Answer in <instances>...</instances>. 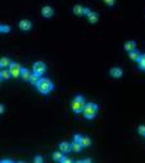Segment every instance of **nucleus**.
I'll use <instances>...</instances> for the list:
<instances>
[{
  "label": "nucleus",
  "mask_w": 145,
  "mask_h": 163,
  "mask_svg": "<svg viewBox=\"0 0 145 163\" xmlns=\"http://www.w3.org/2000/svg\"><path fill=\"white\" fill-rule=\"evenodd\" d=\"M12 77V73L9 70H6V68H1V71H0V79L1 80H9Z\"/></svg>",
  "instance_id": "9d476101"
},
{
  "label": "nucleus",
  "mask_w": 145,
  "mask_h": 163,
  "mask_svg": "<svg viewBox=\"0 0 145 163\" xmlns=\"http://www.w3.org/2000/svg\"><path fill=\"white\" fill-rule=\"evenodd\" d=\"M71 146H72V150L75 152V153H80V152H81V149L83 148L80 141H73V143H71Z\"/></svg>",
  "instance_id": "dca6fc26"
},
{
  "label": "nucleus",
  "mask_w": 145,
  "mask_h": 163,
  "mask_svg": "<svg viewBox=\"0 0 145 163\" xmlns=\"http://www.w3.org/2000/svg\"><path fill=\"white\" fill-rule=\"evenodd\" d=\"M98 104L95 103H86L85 107H83V110H82V115L86 119H92L95 118V116L98 115Z\"/></svg>",
  "instance_id": "f257e3e1"
},
{
  "label": "nucleus",
  "mask_w": 145,
  "mask_h": 163,
  "mask_svg": "<svg viewBox=\"0 0 145 163\" xmlns=\"http://www.w3.org/2000/svg\"><path fill=\"white\" fill-rule=\"evenodd\" d=\"M140 55H141V54L139 53V50H137V49L128 51V57H130V59H131V60L137 62V60H139V58H140Z\"/></svg>",
  "instance_id": "ddd939ff"
},
{
  "label": "nucleus",
  "mask_w": 145,
  "mask_h": 163,
  "mask_svg": "<svg viewBox=\"0 0 145 163\" xmlns=\"http://www.w3.org/2000/svg\"><path fill=\"white\" fill-rule=\"evenodd\" d=\"M34 72L40 74V76H43V74L46 72V64L44 63V62H35L34 63Z\"/></svg>",
  "instance_id": "39448f33"
},
{
  "label": "nucleus",
  "mask_w": 145,
  "mask_h": 163,
  "mask_svg": "<svg viewBox=\"0 0 145 163\" xmlns=\"http://www.w3.org/2000/svg\"><path fill=\"white\" fill-rule=\"evenodd\" d=\"M41 14H43V17H45V18H50V17H53V14H54V9L51 8L50 5H45V6H43V9H41Z\"/></svg>",
  "instance_id": "423d86ee"
},
{
  "label": "nucleus",
  "mask_w": 145,
  "mask_h": 163,
  "mask_svg": "<svg viewBox=\"0 0 145 163\" xmlns=\"http://www.w3.org/2000/svg\"><path fill=\"white\" fill-rule=\"evenodd\" d=\"M137 64H139V68L140 70L145 71V54H141L139 60H137Z\"/></svg>",
  "instance_id": "412c9836"
},
{
  "label": "nucleus",
  "mask_w": 145,
  "mask_h": 163,
  "mask_svg": "<svg viewBox=\"0 0 145 163\" xmlns=\"http://www.w3.org/2000/svg\"><path fill=\"white\" fill-rule=\"evenodd\" d=\"M144 136H145V135H144Z\"/></svg>",
  "instance_id": "7c9ffc66"
},
{
  "label": "nucleus",
  "mask_w": 145,
  "mask_h": 163,
  "mask_svg": "<svg viewBox=\"0 0 145 163\" xmlns=\"http://www.w3.org/2000/svg\"><path fill=\"white\" fill-rule=\"evenodd\" d=\"M109 74L112 77H114V79H120V77H122V74H123V71H122L121 67H112L111 71H109Z\"/></svg>",
  "instance_id": "0eeeda50"
},
{
  "label": "nucleus",
  "mask_w": 145,
  "mask_h": 163,
  "mask_svg": "<svg viewBox=\"0 0 145 163\" xmlns=\"http://www.w3.org/2000/svg\"><path fill=\"white\" fill-rule=\"evenodd\" d=\"M80 143H81V145L83 148H88V146L91 145V139H90L89 136H82L81 140H80Z\"/></svg>",
  "instance_id": "a211bd4d"
},
{
  "label": "nucleus",
  "mask_w": 145,
  "mask_h": 163,
  "mask_svg": "<svg viewBox=\"0 0 145 163\" xmlns=\"http://www.w3.org/2000/svg\"><path fill=\"white\" fill-rule=\"evenodd\" d=\"M11 63H12V60H11V58H8V57H3L1 59H0V67L1 68L9 67L11 66Z\"/></svg>",
  "instance_id": "2eb2a0df"
},
{
  "label": "nucleus",
  "mask_w": 145,
  "mask_h": 163,
  "mask_svg": "<svg viewBox=\"0 0 145 163\" xmlns=\"http://www.w3.org/2000/svg\"><path fill=\"white\" fill-rule=\"evenodd\" d=\"M85 98L82 95H76L71 102V108L75 113H82L83 107H85Z\"/></svg>",
  "instance_id": "f03ea898"
},
{
  "label": "nucleus",
  "mask_w": 145,
  "mask_h": 163,
  "mask_svg": "<svg viewBox=\"0 0 145 163\" xmlns=\"http://www.w3.org/2000/svg\"><path fill=\"white\" fill-rule=\"evenodd\" d=\"M4 112H5V107L3 105V104H0V113H1V115H3V113H4Z\"/></svg>",
  "instance_id": "c85d7f7f"
},
{
  "label": "nucleus",
  "mask_w": 145,
  "mask_h": 163,
  "mask_svg": "<svg viewBox=\"0 0 145 163\" xmlns=\"http://www.w3.org/2000/svg\"><path fill=\"white\" fill-rule=\"evenodd\" d=\"M36 87L41 94H45V95H46V94H49L50 91L54 89V85L49 79H41L39 81V84L36 85Z\"/></svg>",
  "instance_id": "7ed1b4c3"
},
{
  "label": "nucleus",
  "mask_w": 145,
  "mask_h": 163,
  "mask_svg": "<svg viewBox=\"0 0 145 163\" xmlns=\"http://www.w3.org/2000/svg\"><path fill=\"white\" fill-rule=\"evenodd\" d=\"M64 157V153L63 152H54L53 153V159L54 161H57V162H62V159Z\"/></svg>",
  "instance_id": "aec40b11"
},
{
  "label": "nucleus",
  "mask_w": 145,
  "mask_h": 163,
  "mask_svg": "<svg viewBox=\"0 0 145 163\" xmlns=\"http://www.w3.org/2000/svg\"><path fill=\"white\" fill-rule=\"evenodd\" d=\"M31 76H32V72L30 70H27V68H22V73H21V77L25 81H30L31 79Z\"/></svg>",
  "instance_id": "9b49d317"
},
{
  "label": "nucleus",
  "mask_w": 145,
  "mask_h": 163,
  "mask_svg": "<svg viewBox=\"0 0 145 163\" xmlns=\"http://www.w3.org/2000/svg\"><path fill=\"white\" fill-rule=\"evenodd\" d=\"M90 12H91V11H90V9L89 8H83V14H86V15H89V13Z\"/></svg>",
  "instance_id": "cd10ccee"
},
{
  "label": "nucleus",
  "mask_w": 145,
  "mask_h": 163,
  "mask_svg": "<svg viewBox=\"0 0 145 163\" xmlns=\"http://www.w3.org/2000/svg\"><path fill=\"white\" fill-rule=\"evenodd\" d=\"M83 8H85V6H82L80 4H76L75 6H73V13H75L76 15H82L83 14Z\"/></svg>",
  "instance_id": "6ab92c4d"
},
{
  "label": "nucleus",
  "mask_w": 145,
  "mask_h": 163,
  "mask_svg": "<svg viewBox=\"0 0 145 163\" xmlns=\"http://www.w3.org/2000/svg\"><path fill=\"white\" fill-rule=\"evenodd\" d=\"M88 19H89L90 23H96V22H98V19H99V14L91 11L89 13V15H88Z\"/></svg>",
  "instance_id": "4468645a"
},
{
  "label": "nucleus",
  "mask_w": 145,
  "mask_h": 163,
  "mask_svg": "<svg viewBox=\"0 0 145 163\" xmlns=\"http://www.w3.org/2000/svg\"><path fill=\"white\" fill-rule=\"evenodd\" d=\"M104 3L107 5H109V6H112V5L116 4V0H104Z\"/></svg>",
  "instance_id": "393cba45"
},
{
  "label": "nucleus",
  "mask_w": 145,
  "mask_h": 163,
  "mask_svg": "<svg viewBox=\"0 0 145 163\" xmlns=\"http://www.w3.org/2000/svg\"><path fill=\"white\" fill-rule=\"evenodd\" d=\"M59 150L63 152V153H68L72 150V146H71V143H67V141H62L59 144Z\"/></svg>",
  "instance_id": "1a4fd4ad"
},
{
  "label": "nucleus",
  "mask_w": 145,
  "mask_h": 163,
  "mask_svg": "<svg viewBox=\"0 0 145 163\" xmlns=\"http://www.w3.org/2000/svg\"><path fill=\"white\" fill-rule=\"evenodd\" d=\"M22 68L23 67H22L19 63H17V62H12L11 66H9V71H11L13 77H19L21 73H22Z\"/></svg>",
  "instance_id": "20e7f679"
},
{
  "label": "nucleus",
  "mask_w": 145,
  "mask_h": 163,
  "mask_svg": "<svg viewBox=\"0 0 145 163\" xmlns=\"http://www.w3.org/2000/svg\"><path fill=\"white\" fill-rule=\"evenodd\" d=\"M18 26L22 31H30L32 28V23H31V21H28V19H22V21H19Z\"/></svg>",
  "instance_id": "6e6552de"
},
{
  "label": "nucleus",
  "mask_w": 145,
  "mask_h": 163,
  "mask_svg": "<svg viewBox=\"0 0 145 163\" xmlns=\"http://www.w3.org/2000/svg\"><path fill=\"white\" fill-rule=\"evenodd\" d=\"M137 132L144 136L145 135V125H140L139 127H137Z\"/></svg>",
  "instance_id": "5701e85b"
},
{
  "label": "nucleus",
  "mask_w": 145,
  "mask_h": 163,
  "mask_svg": "<svg viewBox=\"0 0 145 163\" xmlns=\"http://www.w3.org/2000/svg\"><path fill=\"white\" fill-rule=\"evenodd\" d=\"M81 138H82L81 135H78V133H76V135L73 136V141H80V140H81Z\"/></svg>",
  "instance_id": "bb28decb"
},
{
  "label": "nucleus",
  "mask_w": 145,
  "mask_h": 163,
  "mask_svg": "<svg viewBox=\"0 0 145 163\" xmlns=\"http://www.w3.org/2000/svg\"><path fill=\"white\" fill-rule=\"evenodd\" d=\"M1 163H13V162L9 161V159H1Z\"/></svg>",
  "instance_id": "c756f323"
},
{
  "label": "nucleus",
  "mask_w": 145,
  "mask_h": 163,
  "mask_svg": "<svg viewBox=\"0 0 145 163\" xmlns=\"http://www.w3.org/2000/svg\"><path fill=\"white\" fill-rule=\"evenodd\" d=\"M11 31V26H8V25H0V32L1 34H8V32Z\"/></svg>",
  "instance_id": "4be33fe9"
},
{
  "label": "nucleus",
  "mask_w": 145,
  "mask_h": 163,
  "mask_svg": "<svg viewBox=\"0 0 145 163\" xmlns=\"http://www.w3.org/2000/svg\"><path fill=\"white\" fill-rule=\"evenodd\" d=\"M34 162L35 163H43L44 159H43V157H40V155H36V157L34 158Z\"/></svg>",
  "instance_id": "b1692460"
},
{
  "label": "nucleus",
  "mask_w": 145,
  "mask_h": 163,
  "mask_svg": "<svg viewBox=\"0 0 145 163\" xmlns=\"http://www.w3.org/2000/svg\"><path fill=\"white\" fill-rule=\"evenodd\" d=\"M40 80H41V76H40V74L32 72V76H31V79H30V84H31V85H35V86H36Z\"/></svg>",
  "instance_id": "f3484780"
},
{
  "label": "nucleus",
  "mask_w": 145,
  "mask_h": 163,
  "mask_svg": "<svg viewBox=\"0 0 145 163\" xmlns=\"http://www.w3.org/2000/svg\"><path fill=\"white\" fill-rule=\"evenodd\" d=\"M62 163H72V159H71V158H67L66 155H64L63 159H62Z\"/></svg>",
  "instance_id": "a878e982"
},
{
  "label": "nucleus",
  "mask_w": 145,
  "mask_h": 163,
  "mask_svg": "<svg viewBox=\"0 0 145 163\" xmlns=\"http://www.w3.org/2000/svg\"><path fill=\"white\" fill-rule=\"evenodd\" d=\"M123 48H125V50H126V51L135 50V49H136V41H134V40H130V41H127L126 44L123 45Z\"/></svg>",
  "instance_id": "f8f14e48"
}]
</instances>
